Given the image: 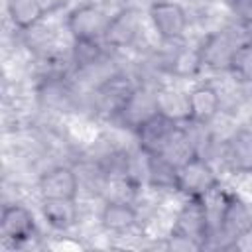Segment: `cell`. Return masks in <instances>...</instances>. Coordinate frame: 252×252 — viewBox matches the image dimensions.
<instances>
[{
  "instance_id": "cell-8",
  "label": "cell",
  "mask_w": 252,
  "mask_h": 252,
  "mask_svg": "<svg viewBox=\"0 0 252 252\" xmlns=\"http://www.w3.org/2000/svg\"><path fill=\"white\" fill-rule=\"evenodd\" d=\"M140 33V16L132 8H122L114 16H110L106 32H104V41L110 47H128L134 43V39Z\"/></svg>"
},
{
  "instance_id": "cell-10",
  "label": "cell",
  "mask_w": 252,
  "mask_h": 252,
  "mask_svg": "<svg viewBox=\"0 0 252 252\" xmlns=\"http://www.w3.org/2000/svg\"><path fill=\"white\" fill-rule=\"evenodd\" d=\"M220 230H224L228 236H232L234 240L244 234L250 226H252V213L246 207V203H242L238 197L228 195L222 201V209H220Z\"/></svg>"
},
{
  "instance_id": "cell-11",
  "label": "cell",
  "mask_w": 252,
  "mask_h": 252,
  "mask_svg": "<svg viewBox=\"0 0 252 252\" xmlns=\"http://www.w3.org/2000/svg\"><path fill=\"white\" fill-rule=\"evenodd\" d=\"M138 220V213L136 209L128 203V201H120V199H114V201H108L100 213V222L102 226L108 230V232H114V234H124L128 232Z\"/></svg>"
},
{
  "instance_id": "cell-7",
  "label": "cell",
  "mask_w": 252,
  "mask_h": 252,
  "mask_svg": "<svg viewBox=\"0 0 252 252\" xmlns=\"http://www.w3.org/2000/svg\"><path fill=\"white\" fill-rule=\"evenodd\" d=\"M0 230L6 240H12L16 244L26 242L35 232V219L30 209L24 205H6L2 209L0 217Z\"/></svg>"
},
{
  "instance_id": "cell-15",
  "label": "cell",
  "mask_w": 252,
  "mask_h": 252,
  "mask_svg": "<svg viewBox=\"0 0 252 252\" xmlns=\"http://www.w3.org/2000/svg\"><path fill=\"white\" fill-rule=\"evenodd\" d=\"M228 159L236 169L250 171L252 169V134L240 132L228 144Z\"/></svg>"
},
{
  "instance_id": "cell-1",
  "label": "cell",
  "mask_w": 252,
  "mask_h": 252,
  "mask_svg": "<svg viewBox=\"0 0 252 252\" xmlns=\"http://www.w3.org/2000/svg\"><path fill=\"white\" fill-rule=\"evenodd\" d=\"M209 213L205 199H191L181 207L173 228H171V248H203L209 236Z\"/></svg>"
},
{
  "instance_id": "cell-13",
  "label": "cell",
  "mask_w": 252,
  "mask_h": 252,
  "mask_svg": "<svg viewBox=\"0 0 252 252\" xmlns=\"http://www.w3.org/2000/svg\"><path fill=\"white\" fill-rule=\"evenodd\" d=\"M8 16L18 30H32L47 14L41 0H8Z\"/></svg>"
},
{
  "instance_id": "cell-4",
  "label": "cell",
  "mask_w": 252,
  "mask_h": 252,
  "mask_svg": "<svg viewBox=\"0 0 252 252\" xmlns=\"http://www.w3.org/2000/svg\"><path fill=\"white\" fill-rule=\"evenodd\" d=\"M110 16L94 4H81L67 16V30L75 41H98L104 37Z\"/></svg>"
},
{
  "instance_id": "cell-16",
  "label": "cell",
  "mask_w": 252,
  "mask_h": 252,
  "mask_svg": "<svg viewBox=\"0 0 252 252\" xmlns=\"http://www.w3.org/2000/svg\"><path fill=\"white\" fill-rule=\"evenodd\" d=\"M228 69L244 83H252V39L240 43L234 47L230 61H228Z\"/></svg>"
},
{
  "instance_id": "cell-17",
  "label": "cell",
  "mask_w": 252,
  "mask_h": 252,
  "mask_svg": "<svg viewBox=\"0 0 252 252\" xmlns=\"http://www.w3.org/2000/svg\"><path fill=\"white\" fill-rule=\"evenodd\" d=\"M41 4L45 6V10H47V14H49V12L57 10V8H61V6L65 4V0H41Z\"/></svg>"
},
{
  "instance_id": "cell-12",
  "label": "cell",
  "mask_w": 252,
  "mask_h": 252,
  "mask_svg": "<svg viewBox=\"0 0 252 252\" xmlns=\"http://www.w3.org/2000/svg\"><path fill=\"white\" fill-rule=\"evenodd\" d=\"M41 215L45 219V222L59 232H65L69 228H73L79 220V209L75 205V201L71 199H51V201H43L41 205Z\"/></svg>"
},
{
  "instance_id": "cell-2",
  "label": "cell",
  "mask_w": 252,
  "mask_h": 252,
  "mask_svg": "<svg viewBox=\"0 0 252 252\" xmlns=\"http://www.w3.org/2000/svg\"><path fill=\"white\" fill-rule=\"evenodd\" d=\"M219 187V177L211 163L191 154L187 159H183L175 169V189L191 199H207L213 195Z\"/></svg>"
},
{
  "instance_id": "cell-6",
  "label": "cell",
  "mask_w": 252,
  "mask_h": 252,
  "mask_svg": "<svg viewBox=\"0 0 252 252\" xmlns=\"http://www.w3.org/2000/svg\"><path fill=\"white\" fill-rule=\"evenodd\" d=\"M39 195L41 201H51V199H77L79 193V177L77 173L67 167V165H55L41 173L39 181Z\"/></svg>"
},
{
  "instance_id": "cell-14",
  "label": "cell",
  "mask_w": 252,
  "mask_h": 252,
  "mask_svg": "<svg viewBox=\"0 0 252 252\" xmlns=\"http://www.w3.org/2000/svg\"><path fill=\"white\" fill-rule=\"evenodd\" d=\"M156 104H158V112L171 118V108H175V118L177 122L181 120H189V98L187 93H181L173 87H163L156 93ZM173 120V118H171Z\"/></svg>"
},
{
  "instance_id": "cell-5",
  "label": "cell",
  "mask_w": 252,
  "mask_h": 252,
  "mask_svg": "<svg viewBox=\"0 0 252 252\" xmlns=\"http://www.w3.org/2000/svg\"><path fill=\"white\" fill-rule=\"evenodd\" d=\"M150 20L154 30L158 32V35L165 41H173L179 39L189 24L187 12L183 10L181 4L171 2V0H156L150 6Z\"/></svg>"
},
{
  "instance_id": "cell-3",
  "label": "cell",
  "mask_w": 252,
  "mask_h": 252,
  "mask_svg": "<svg viewBox=\"0 0 252 252\" xmlns=\"http://www.w3.org/2000/svg\"><path fill=\"white\" fill-rule=\"evenodd\" d=\"M136 132H138L140 148L144 150L146 156H163L181 136L177 122L159 112H156L152 118L142 122L136 128Z\"/></svg>"
},
{
  "instance_id": "cell-9",
  "label": "cell",
  "mask_w": 252,
  "mask_h": 252,
  "mask_svg": "<svg viewBox=\"0 0 252 252\" xmlns=\"http://www.w3.org/2000/svg\"><path fill=\"white\" fill-rule=\"evenodd\" d=\"M187 98H189V120L203 124V122L213 120L219 114L220 96L213 85L201 83V85L193 87L187 93Z\"/></svg>"
}]
</instances>
